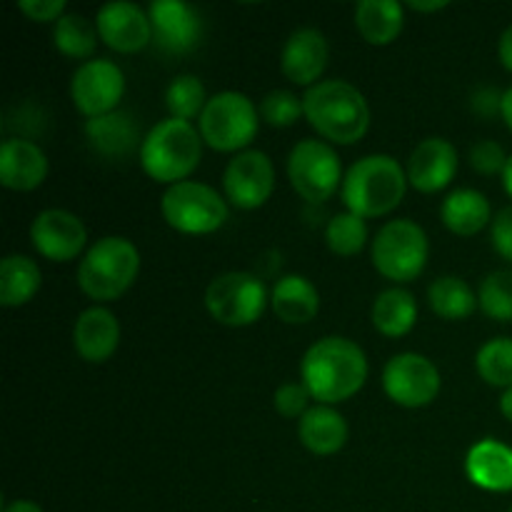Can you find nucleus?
<instances>
[{"label":"nucleus","mask_w":512,"mask_h":512,"mask_svg":"<svg viewBox=\"0 0 512 512\" xmlns=\"http://www.w3.org/2000/svg\"><path fill=\"white\" fill-rule=\"evenodd\" d=\"M408 185V173L393 155H365L345 173L343 203L360 218H380L403 203Z\"/></svg>","instance_id":"obj_3"},{"label":"nucleus","mask_w":512,"mask_h":512,"mask_svg":"<svg viewBox=\"0 0 512 512\" xmlns=\"http://www.w3.org/2000/svg\"><path fill=\"white\" fill-rule=\"evenodd\" d=\"M98 28L90 25L85 15L65 13L58 23L53 25V43L63 55L75 60H85L95 53L98 45Z\"/></svg>","instance_id":"obj_30"},{"label":"nucleus","mask_w":512,"mask_h":512,"mask_svg":"<svg viewBox=\"0 0 512 512\" xmlns=\"http://www.w3.org/2000/svg\"><path fill=\"white\" fill-rule=\"evenodd\" d=\"M375 270L393 283H413L430 258L428 233L408 218L390 220L378 230L370 250Z\"/></svg>","instance_id":"obj_7"},{"label":"nucleus","mask_w":512,"mask_h":512,"mask_svg":"<svg viewBox=\"0 0 512 512\" xmlns=\"http://www.w3.org/2000/svg\"><path fill=\"white\" fill-rule=\"evenodd\" d=\"M500 413L505 415V420H510L512 423V388L505 390L503 398H500Z\"/></svg>","instance_id":"obj_45"},{"label":"nucleus","mask_w":512,"mask_h":512,"mask_svg":"<svg viewBox=\"0 0 512 512\" xmlns=\"http://www.w3.org/2000/svg\"><path fill=\"white\" fill-rule=\"evenodd\" d=\"M473 110L483 118H493L503 110V93L495 88H480L473 93Z\"/></svg>","instance_id":"obj_40"},{"label":"nucleus","mask_w":512,"mask_h":512,"mask_svg":"<svg viewBox=\"0 0 512 512\" xmlns=\"http://www.w3.org/2000/svg\"><path fill=\"white\" fill-rule=\"evenodd\" d=\"M330 60V45L325 35L315 28H298L283 45L280 70L295 85L313 88L325 73Z\"/></svg>","instance_id":"obj_18"},{"label":"nucleus","mask_w":512,"mask_h":512,"mask_svg":"<svg viewBox=\"0 0 512 512\" xmlns=\"http://www.w3.org/2000/svg\"><path fill=\"white\" fill-rule=\"evenodd\" d=\"M270 305L265 283L245 270H230L210 280L205 290V308L210 318L228 328H248L263 318Z\"/></svg>","instance_id":"obj_9"},{"label":"nucleus","mask_w":512,"mask_h":512,"mask_svg":"<svg viewBox=\"0 0 512 512\" xmlns=\"http://www.w3.org/2000/svg\"><path fill=\"white\" fill-rule=\"evenodd\" d=\"M153 43L170 55H185L203 38V18L183 0H155L148 8Z\"/></svg>","instance_id":"obj_16"},{"label":"nucleus","mask_w":512,"mask_h":512,"mask_svg":"<svg viewBox=\"0 0 512 512\" xmlns=\"http://www.w3.org/2000/svg\"><path fill=\"white\" fill-rule=\"evenodd\" d=\"M348 423L333 405H313L298 423V438L305 450L328 458L340 453L348 443Z\"/></svg>","instance_id":"obj_22"},{"label":"nucleus","mask_w":512,"mask_h":512,"mask_svg":"<svg viewBox=\"0 0 512 512\" xmlns=\"http://www.w3.org/2000/svg\"><path fill=\"white\" fill-rule=\"evenodd\" d=\"M508 512H512V508H510V510H508Z\"/></svg>","instance_id":"obj_47"},{"label":"nucleus","mask_w":512,"mask_h":512,"mask_svg":"<svg viewBox=\"0 0 512 512\" xmlns=\"http://www.w3.org/2000/svg\"><path fill=\"white\" fill-rule=\"evenodd\" d=\"M260 128L258 105L238 90L215 93L200 115L203 143L218 153H243Z\"/></svg>","instance_id":"obj_6"},{"label":"nucleus","mask_w":512,"mask_h":512,"mask_svg":"<svg viewBox=\"0 0 512 512\" xmlns=\"http://www.w3.org/2000/svg\"><path fill=\"white\" fill-rule=\"evenodd\" d=\"M373 318L375 330L385 338H403L418 323V300L410 290L405 288H388L378 293L373 303Z\"/></svg>","instance_id":"obj_27"},{"label":"nucleus","mask_w":512,"mask_h":512,"mask_svg":"<svg viewBox=\"0 0 512 512\" xmlns=\"http://www.w3.org/2000/svg\"><path fill=\"white\" fill-rule=\"evenodd\" d=\"M30 243L50 263H68L85 250L88 230L70 210L48 208L35 215L30 225Z\"/></svg>","instance_id":"obj_14"},{"label":"nucleus","mask_w":512,"mask_h":512,"mask_svg":"<svg viewBox=\"0 0 512 512\" xmlns=\"http://www.w3.org/2000/svg\"><path fill=\"white\" fill-rule=\"evenodd\" d=\"M3 512H45L38 503L33 500H13V503H5Z\"/></svg>","instance_id":"obj_43"},{"label":"nucleus","mask_w":512,"mask_h":512,"mask_svg":"<svg viewBox=\"0 0 512 512\" xmlns=\"http://www.w3.org/2000/svg\"><path fill=\"white\" fill-rule=\"evenodd\" d=\"M405 25V8L398 0H360L355 5V28L370 45H390Z\"/></svg>","instance_id":"obj_26"},{"label":"nucleus","mask_w":512,"mask_h":512,"mask_svg":"<svg viewBox=\"0 0 512 512\" xmlns=\"http://www.w3.org/2000/svg\"><path fill=\"white\" fill-rule=\"evenodd\" d=\"M465 475L485 493H512V448L495 438L480 440L465 455Z\"/></svg>","instance_id":"obj_21"},{"label":"nucleus","mask_w":512,"mask_h":512,"mask_svg":"<svg viewBox=\"0 0 512 512\" xmlns=\"http://www.w3.org/2000/svg\"><path fill=\"white\" fill-rule=\"evenodd\" d=\"M43 285V275L28 255H5L0 263V305L20 308L30 303Z\"/></svg>","instance_id":"obj_28"},{"label":"nucleus","mask_w":512,"mask_h":512,"mask_svg":"<svg viewBox=\"0 0 512 512\" xmlns=\"http://www.w3.org/2000/svg\"><path fill=\"white\" fill-rule=\"evenodd\" d=\"M270 308L283 323L305 325L320 313V293L305 275H283L270 293Z\"/></svg>","instance_id":"obj_23"},{"label":"nucleus","mask_w":512,"mask_h":512,"mask_svg":"<svg viewBox=\"0 0 512 512\" xmlns=\"http://www.w3.org/2000/svg\"><path fill=\"white\" fill-rule=\"evenodd\" d=\"M428 303L443 320H465L478 310V295L458 275H443L428 288Z\"/></svg>","instance_id":"obj_29"},{"label":"nucleus","mask_w":512,"mask_h":512,"mask_svg":"<svg viewBox=\"0 0 512 512\" xmlns=\"http://www.w3.org/2000/svg\"><path fill=\"white\" fill-rule=\"evenodd\" d=\"M325 243L340 258H353L368 245V223L355 213H338L325 228Z\"/></svg>","instance_id":"obj_32"},{"label":"nucleus","mask_w":512,"mask_h":512,"mask_svg":"<svg viewBox=\"0 0 512 512\" xmlns=\"http://www.w3.org/2000/svg\"><path fill=\"white\" fill-rule=\"evenodd\" d=\"M458 150L445 138H425L415 145L408 160V183L418 193L433 195L448 188L458 175Z\"/></svg>","instance_id":"obj_17"},{"label":"nucleus","mask_w":512,"mask_h":512,"mask_svg":"<svg viewBox=\"0 0 512 512\" xmlns=\"http://www.w3.org/2000/svg\"><path fill=\"white\" fill-rule=\"evenodd\" d=\"M443 380L430 358L420 353H400L383 368V390L400 408H425L438 398Z\"/></svg>","instance_id":"obj_11"},{"label":"nucleus","mask_w":512,"mask_h":512,"mask_svg":"<svg viewBox=\"0 0 512 512\" xmlns=\"http://www.w3.org/2000/svg\"><path fill=\"white\" fill-rule=\"evenodd\" d=\"M48 155L25 138H8L0 145V183L8 190L30 193L48 178Z\"/></svg>","instance_id":"obj_19"},{"label":"nucleus","mask_w":512,"mask_h":512,"mask_svg":"<svg viewBox=\"0 0 512 512\" xmlns=\"http://www.w3.org/2000/svg\"><path fill=\"white\" fill-rule=\"evenodd\" d=\"M85 138L90 148L105 158H123L138 145V125L135 118L125 110L90 118L85 123Z\"/></svg>","instance_id":"obj_25"},{"label":"nucleus","mask_w":512,"mask_h":512,"mask_svg":"<svg viewBox=\"0 0 512 512\" xmlns=\"http://www.w3.org/2000/svg\"><path fill=\"white\" fill-rule=\"evenodd\" d=\"M500 115H503L505 125H508L512 133V88H508L503 93V110H500Z\"/></svg>","instance_id":"obj_44"},{"label":"nucleus","mask_w":512,"mask_h":512,"mask_svg":"<svg viewBox=\"0 0 512 512\" xmlns=\"http://www.w3.org/2000/svg\"><path fill=\"white\" fill-rule=\"evenodd\" d=\"M368 358L358 343L343 335H328L310 345L300 363V383L318 405H338L363 390Z\"/></svg>","instance_id":"obj_1"},{"label":"nucleus","mask_w":512,"mask_h":512,"mask_svg":"<svg viewBox=\"0 0 512 512\" xmlns=\"http://www.w3.org/2000/svg\"><path fill=\"white\" fill-rule=\"evenodd\" d=\"M478 305L490 320L512 323V270H495L480 283Z\"/></svg>","instance_id":"obj_34"},{"label":"nucleus","mask_w":512,"mask_h":512,"mask_svg":"<svg viewBox=\"0 0 512 512\" xmlns=\"http://www.w3.org/2000/svg\"><path fill=\"white\" fill-rule=\"evenodd\" d=\"M343 163L325 140L305 138L290 150L288 180L308 203H325L343 185Z\"/></svg>","instance_id":"obj_10"},{"label":"nucleus","mask_w":512,"mask_h":512,"mask_svg":"<svg viewBox=\"0 0 512 512\" xmlns=\"http://www.w3.org/2000/svg\"><path fill=\"white\" fill-rule=\"evenodd\" d=\"M303 110L308 123L330 143L353 145L370 128L368 100L348 80H320L303 95Z\"/></svg>","instance_id":"obj_2"},{"label":"nucleus","mask_w":512,"mask_h":512,"mask_svg":"<svg viewBox=\"0 0 512 512\" xmlns=\"http://www.w3.org/2000/svg\"><path fill=\"white\" fill-rule=\"evenodd\" d=\"M258 113L273 128H290V125L298 123L300 115H305L303 98H298L293 90H270L260 100Z\"/></svg>","instance_id":"obj_35"},{"label":"nucleus","mask_w":512,"mask_h":512,"mask_svg":"<svg viewBox=\"0 0 512 512\" xmlns=\"http://www.w3.org/2000/svg\"><path fill=\"white\" fill-rule=\"evenodd\" d=\"M125 95V75L120 65L108 58L85 60L70 80V98L85 118L115 113Z\"/></svg>","instance_id":"obj_12"},{"label":"nucleus","mask_w":512,"mask_h":512,"mask_svg":"<svg viewBox=\"0 0 512 512\" xmlns=\"http://www.w3.org/2000/svg\"><path fill=\"white\" fill-rule=\"evenodd\" d=\"M225 200L240 210L263 208L275 190L273 160L263 150H243L233 155L223 175Z\"/></svg>","instance_id":"obj_13"},{"label":"nucleus","mask_w":512,"mask_h":512,"mask_svg":"<svg viewBox=\"0 0 512 512\" xmlns=\"http://www.w3.org/2000/svg\"><path fill=\"white\" fill-rule=\"evenodd\" d=\"M310 393L303 383H285L275 390L273 405L283 418H303L310 410Z\"/></svg>","instance_id":"obj_37"},{"label":"nucleus","mask_w":512,"mask_h":512,"mask_svg":"<svg viewBox=\"0 0 512 512\" xmlns=\"http://www.w3.org/2000/svg\"><path fill=\"white\" fill-rule=\"evenodd\" d=\"M203 158V135L188 120L168 118L148 130L140 145V165L155 183H183Z\"/></svg>","instance_id":"obj_4"},{"label":"nucleus","mask_w":512,"mask_h":512,"mask_svg":"<svg viewBox=\"0 0 512 512\" xmlns=\"http://www.w3.org/2000/svg\"><path fill=\"white\" fill-rule=\"evenodd\" d=\"M475 370L493 388H512V338H493L475 355Z\"/></svg>","instance_id":"obj_33"},{"label":"nucleus","mask_w":512,"mask_h":512,"mask_svg":"<svg viewBox=\"0 0 512 512\" xmlns=\"http://www.w3.org/2000/svg\"><path fill=\"white\" fill-rule=\"evenodd\" d=\"M73 345L85 363L98 365L113 358L120 345V323L113 310L103 305L83 310L73 325Z\"/></svg>","instance_id":"obj_20"},{"label":"nucleus","mask_w":512,"mask_h":512,"mask_svg":"<svg viewBox=\"0 0 512 512\" xmlns=\"http://www.w3.org/2000/svg\"><path fill=\"white\" fill-rule=\"evenodd\" d=\"M138 273L140 253L133 240L108 235V238H100L80 260L78 288L90 300L108 303L128 293Z\"/></svg>","instance_id":"obj_5"},{"label":"nucleus","mask_w":512,"mask_h":512,"mask_svg":"<svg viewBox=\"0 0 512 512\" xmlns=\"http://www.w3.org/2000/svg\"><path fill=\"white\" fill-rule=\"evenodd\" d=\"M503 188H505V193L512 198V155L508 158V165H505V170H503Z\"/></svg>","instance_id":"obj_46"},{"label":"nucleus","mask_w":512,"mask_h":512,"mask_svg":"<svg viewBox=\"0 0 512 512\" xmlns=\"http://www.w3.org/2000/svg\"><path fill=\"white\" fill-rule=\"evenodd\" d=\"M498 55H500V63L505 65V70H510L512 73V23L503 30V35H500Z\"/></svg>","instance_id":"obj_41"},{"label":"nucleus","mask_w":512,"mask_h":512,"mask_svg":"<svg viewBox=\"0 0 512 512\" xmlns=\"http://www.w3.org/2000/svg\"><path fill=\"white\" fill-rule=\"evenodd\" d=\"M448 0H433V3H423V0H410L408 3V8L410 10H415V13H435V10H443V8H448Z\"/></svg>","instance_id":"obj_42"},{"label":"nucleus","mask_w":512,"mask_h":512,"mask_svg":"<svg viewBox=\"0 0 512 512\" xmlns=\"http://www.w3.org/2000/svg\"><path fill=\"white\" fill-rule=\"evenodd\" d=\"M490 240H493L495 253L512 263V205L500 210L493 218V223H490Z\"/></svg>","instance_id":"obj_38"},{"label":"nucleus","mask_w":512,"mask_h":512,"mask_svg":"<svg viewBox=\"0 0 512 512\" xmlns=\"http://www.w3.org/2000/svg\"><path fill=\"white\" fill-rule=\"evenodd\" d=\"M18 10L35 23L55 25L65 15V0H20Z\"/></svg>","instance_id":"obj_39"},{"label":"nucleus","mask_w":512,"mask_h":512,"mask_svg":"<svg viewBox=\"0 0 512 512\" xmlns=\"http://www.w3.org/2000/svg\"><path fill=\"white\" fill-rule=\"evenodd\" d=\"M100 40L115 53H140L153 40V25H150L148 10L130 0H113L98 10L95 18Z\"/></svg>","instance_id":"obj_15"},{"label":"nucleus","mask_w":512,"mask_h":512,"mask_svg":"<svg viewBox=\"0 0 512 512\" xmlns=\"http://www.w3.org/2000/svg\"><path fill=\"white\" fill-rule=\"evenodd\" d=\"M208 95H205V85L200 83L198 75H178L170 80L168 90H165V108H168L170 118L178 120H193L200 118L208 105Z\"/></svg>","instance_id":"obj_31"},{"label":"nucleus","mask_w":512,"mask_h":512,"mask_svg":"<svg viewBox=\"0 0 512 512\" xmlns=\"http://www.w3.org/2000/svg\"><path fill=\"white\" fill-rule=\"evenodd\" d=\"M165 223L183 235H210L228 220V200L210 185L183 180L170 185L160 200Z\"/></svg>","instance_id":"obj_8"},{"label":"nucleus","mask_w":512,"mask_h":512,"mask_svg":"<svg viewBox=\"0 0 512 512\" xmlns=\"http://www.w3.org/2000/svg\"><path fill=\"white\" fill-rule=\"evenodd\" d=\"M440 220L450 233L460 238H473L485 225L493 223V210H490V200L480 190L458 188L440 205Z\"/></svg>","instance_id":"obj_24"},{"label":"nucleus","mask_w":512,"mask_h":512,"mask_svg":"<svg viewBox=\"0 0 512 512\" xmlns=\"http://www.w3.org/2000/svg\"><path fill=\"white\" fill-rule=\"evenodd\" d=\"M510 155H505V148L495 140H478L470 148V165L480 175H503Z\"/></svg>","instance_id":"obj_36"}]
</instances>
